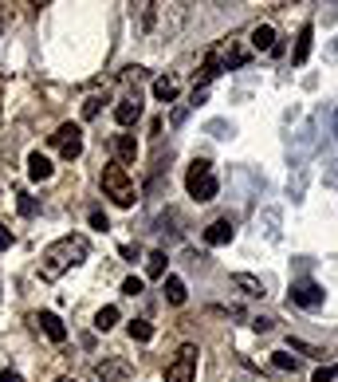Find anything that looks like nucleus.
Masks as SVG:
<instances>
[{"label":"nucleus","instance_id":"nucleus-1","mask_svg":"<svg viewBox=\"0 0 338 382\" xmlns=\"http://www.w3.org/2000/svg\"><path fill=\"white\" fill-rule=\"evenodd\" d=\"M83 257H87V236H63V241H55V245L44 252L39 276H44V280H60L63 272L71 268V264H79Z\"/></svg>","mask_w":338,"mask_h":382},{"label":"nucleus","instance_id":"nucleus-2","mask_svg":"<svg viewBox=\"0 0 338 382\" xmlns=\"http://www.w3.org/2000/svg\"><path fill=\"white\" fill-rule=\"evenodd\" d=\"M103 193H107L114 205H122V209H130L134 201H138V189H134V182H130V173L122 170L118 162L114 166H107L103 170Z\"/></svg>","mask_w":338,"mask_h":382},{"label":"nucleus","instance_id":"nucleus-3","mask_svg":"<svg viewBox=\"0 0 338 382\" xmlns=\"http://www.w3.org/2000/svg\"><path fill=\"white\" fill-rule=\"evenodd\" d=\"M185 185H189V193H193L197 201H213L217 198V173H213V166H208L205 158H197L193 166H189Z\"/></svg>","mask_w":338,"mask_h":382},{"label":"nucleus","instance_id":"nucleus-4","mask_svg":"<svg viewBox=\"0 0 338 382\" xmlns=\"http://www.w3.org/2000/svg\"><path fill=\"white\" fill-rule=\"evenodd\" d=\"M193 379H197V347L185 343L166 367V382H193Z\"/></svg>","mask_w":338,"mask_h":382},{"label":"nucleus","instance_id":"nucleus-5","mask_svg":"<svg viewBox=\"0 0 338 382\" xmlns=\"http://www.w3.org/2000/svg\"><path fill=\"white\" fill-rule=\"evenodd\" d=\"M51 146H60V154H63V158H67V162H75L79 154H83V130H79L75 123H63L60 130L51 134Z\"/></svg>","mask_w":338,"mask_h":382},{"label":"nucleus","instance_id":"nucleus-6","mask_svg":"<svg viewBox=\"0 0 338 382\" xmlns=\"http://www.w3.org/2000/svg\"><path fill=\"white\" fill-rule=\"evenodd\" d=\"M323 299H326V292L314 280H295L291 284V304H299V308H319Z\"/></svg>","mask_w":338,"mask_h":382},{"label":"nucleus","instance_id":"nucleus-7","mask_svg":"<svg viewBox=\"0 0 338 382\" xmlns=\"http://www.w3.org/2000/svg\"><path fill=\"white\" fill-rule=\"evenodd\" d=\"M95 374L103 382H122V379H130V374H134V367L126 363V358H98Z\"/></svg>","mask_w":338,"mask_h":382},{"label":"nucleus","instance_id":"nucleus-8","mask_svg":"<svg viewBox=\"0 0 338 382\" xmlns=\"http://www.w3.org/2000/svg\"><path fill=\"white\" fill-rule=\"evenodd\" d=\"M32 320L44 327V335H48L51 343H63V339H67V327H63V320L55 315V311H39V315H32Z\"/></svg>","mask_w":338,"mask_h":382},{"label":"nucleus","instance_id":"nucleus-9","mask_svg":"<svg viewBox=\"0 0 338 382\" xmlns=\"http://www.w3.org/2000/svg\"><path fill=\"white\" fill-rule=\"evenodd\" d=\"M220 71H224V60H220L217 51H213V55H208V60L201 63V71H197V91H205V87L213 83V79H217Z\"/></svg>","mask_w":338,"mask_h":382},{"label":"nucleus","instance_id":"nucleus-10","mask_svg":"<svg viewBox=\"0 0 338 382\" xmlns=\"http://www.w3.org/2000/svg\"><path fill=\"white\" fill-rule=\"evenodd\" d=\"M311 40H314V28L303 24L299 28V40H295V51H291V63H295V67H303V63H307V55H311Z\"/></svg>","mask_w":338,"mask_h":382},{"label":"nucleus","instance_id":"nucleus-11","mask_svg":"<svg viewBox=\"0 0 338 382\" xmlns=\"http://www.w3.org/2000/svg\"><path fill=\"white\" fill-rule=\"evenodd\" d=\"M51 170H55V166H51V158H44V154H28V177H32V182H48L51 177Z\"/></svg>","mask_w":338,"mask_h":382},{"label":"nucleus","instance_id":"nucleus-12","mask_svg":"<svg viewBox=\"0 0 338 382\" xmlns=\"http://www.w3.org/2000/svg\"><path fill=\"white\" fill-rule=\"evenodd\" d=\"M138 114H142V103H138V95H134V99H122L118 107H114V119H118V126L138 123Z\"/></svg>","mask_w":338,"mask_h":382},{"label":"nucleus","instance_id":"nucleus-13","mask_svg":"<svg viewBox=\"0 0 338 382\" xmlns=\"http://www.w3.org/2000/svg\"><path fill=\"white\" fill-rule=\"evenodd\" d=\"M232 241V225L229 221H213L205 229V245H213V248H220V245H229Z\"/></svg>","mask_w":338,"mask_h":382},{"label":"nucleus","instance_id":"nucleus-14","mask_svg":"<svg viewBox=\"0 0 338 382\" xmlns=\"http://www.w3.org/2000/svg\"><path fill=\"white\" fill-rule=\"evenodd\" d=\"M114 150H118V166H134V158H138V142H134V134H118Z\"/></svg>","mask_w":338,"mask_h":382},{"label":"nucleus","instance_id":"nucleus-15","mask_svg":"<svg viewBox=\"0 0 338 382\" xmlns=\"http://www.w3.org/2000/svg\"><path fill=\"white\" fill-rule=\"evenodd\" d=\"M154 99H161V103H173V99H177V79H173V75H161V79H154Z\"/></svg>","mask_w":338,"mask_h":382},{"label":"nucleus","instance_id":"nucleus-16","mask_svg":"<svg viewBox=\"0 0 338 382\" xmlns=\"http://www.w3.org/2000/svg\"><path fill=\"white\" fill-rule=\"evenodd\" d=\"M185 296H189V292H185V280H181V276H166V299H169V304H173V308H181Z\"/></svg>","mask_w":338,"mask_h":382},{"label":"nucleus","instance_id":"nucleus-17","mask_svg":"<svg viewBox=\"0 0 338 382\" xmlns=\"http://www.w3.org/2000/svg\"><path fill=\"white\" fill-rule=\"evenodd\" d=\"M252 48L256 51H272V48H276V28H272V24L256 28V32H252Z\"/></svg>","mask_w":338,"mask_h":382},{"label":"nucleus","instance_id":"nucleus-18","mask_svg":"<svg viewBox=\"0 0 338 382\" xmlns=\"http://www.w3.org/2000/svg\"><path fill=\"white\" fill-rule=\"evenodd\" d=\"M232 284H236V288H244L248 296H264V280H256V276H248V272H236V276H232Z\"/></svg>","mask_w":338,"mask_h":382},{"label":"nucleus","instance_id":"nucleus-19","mask_svg":"<svg viewBox=\"0 0 338 382\" xmlns=\"http://www.w3.org/2000/svg\"><path fill=\"white\" fill-rule=\"evenodd\" d=\"M114 323H118V308H114V304L98 308V315H95V331H110Z\"/></svg>","mask_w":338,"mask_h":382},{"label":"nucleus","instance_id":"nucleus-20","mask_svg":"<svg viewBox=\"0 0 338 382\" xmlns=\"http://www.w3.org/2000/svg\"><path fill=\"white\" fill-rule=\"evenodd\" d=\"M145 276H150V280H161V276H166V252H150V257H145Z\"/></svg>","mask_w":338,"mask_h":382},{"label":"nucleus","instance_id":"nucleus-21","mask_svg":"<svg viewBox=\"0 0 338 382\" xmlns=\"http://www.w3.org/2000/svg\"><path fill=\"white\" fill-rule=\"evenodd\" d=\"M130 339H134V343H150V339H154V323L134 320V323H130Z\"/></svg>","mask_w":338,"mask_h":382},{"label":"nucleus","instance_id":"nucleus-22","mask_svg":"<svg viewBox=\"0 0 338 382\" xmlns=\"http://www.w3.org/2000/svg\"><path fill=\"white\" fill-rule=\"evenodd\" d=\"M287 343H291V351H303V355H307V358H323V351H319V347L303 343V339H287Z\"/></svg>","mask_w":338,"mask_h":382},{"label":"nucleus","instance_id":"nucleus-23","mask_svg":"<svg viewBox=\"0 0 338 382\" xmlns=\"http://www.w3.org/2000/svg\"><path fill=\"white\" fill-rule=\"evenodd\" d=\"M244 63H248V51H244V48H232L229 60H224V67H244Z\"/></svg>","mask_w":338,"mask_h":382},{"label":"nucleus","instance_id":"nucleus-24","mask_svg":"<svg viewBox=\"0 0 338 382\" xmlns=\"http://www.w3.org/2000/svg\"><path fill=\"white\" fill-rule=\"evenodd\" d=\"M272 363H276L279 370H295L299 367V358H291V355H283V351H279V355H272Z\"/></svg>","mask_w":338,"mask_h":382},{"label":"nucleus","instance_id":"nucleus-25","mask_svg":"<svg viewBox=\"0 0 338 382\" xmlns=\"http://www.w3.org/2000/svg\"><path fill=\"white\" fill-rule=\"evenodd\" d=\"M338 379V367H319L314 370V382H335Z\"/></svg>","mask_w":338,"mask_h":382},{"label":"nucleus","instance_id":"nucleus-26","mask_svg":"<svg viewBox=\"0 0 338 382\" xmlns=\"http://www.w3.org/2000/svg\"><path fill=\"white\" fill-rule=\"evenodd\" d=\"M16 198H20V213L24 217H36V201L28 198V193H16Z\"/></svg>","mask_w":338,"mask_h":382},{"label":"nucleus","instance_id":"nucleus-27","mask_svg":"<svg viewBox=\"0 0 338 382\" xmlns=\"http://www.w3.org/2000/svg\"><path fill=\"white\" fill-rule=\"evenodd\" d=\"M98 107H103V99H98V95H91V99L83 103V114H87V119H95V114H98Z\"/></svg>","mask_w":338,"mask_h":382},{"label":"nucleus","instance_id":"nucleus-28","mask_svg":"<svg viewBox=\"0 0 338 382\" xmlns=\"http://www.w3.org/2000/svg\"><path fill=\"white\" fill-rule=\"evenodd\" d=\"M91 229H110V221H107V213H103V209L91 213Z\"/></svg>","mask_w":338,"mask_h":382},{"label":"nucleus","instance_id":"nucleus-29","mask_svg":"<svg viewBox=\"0 0 338 382\" xmlns=\"http://www.w3.org/2000/svg\"><path fill=\"white\" fill-rule=\"evenodd\" d=\"M122 292H126V296H138V292H142V280H138V276H130V280L122 284Z\"/></svg>","mask_w":338,"mask_h":382},{"label":"nucleus","instance_id":"nucleus-30","mask_svg":"<svg viewBox=\"0 0 338 382\" xmlns=\"http://www.w3.org/2000/svg\"><path fill=\"white\" fill-rule=\"evenodd\" d=\"M8 245H12V233H8V229L0 225V248H8Z\"/></svg>","mask_w":338,"mask_h":382},{"label":"nucleus","instance_id":"nucleus-31","mask_svg":"<svg viewBox=\"0 0 338 382\" xmlns=\"http://www.w3.org/2000/svg\"><path fill=\"white\" fill-rule=\"evenodd\" d=\"M0 382H16V374H12V370H4V374H0Z\"/></svg>","mask_w":338,"mask_h":382},{"label":"nucleus","instance_id":"nucleus-32","mask_svg":"<svg viewBox=\"0 0 338 382\" xmlns=\"http://www.w3.org/2000/svg\"><path fill=\"white\" fill-rule=\"evenodd\" d=\"M0 32H4V8H0Z\"/></svg>","mask_w":338,"mask_h":382},{"label":"nucleus","instance_id":"nucleus-33","mask_svg":"<svg viewBox=\"0 0 338 382\" xmlns=\"http://www.w3.org/2000/svg\"><path fill=\"white\" fill-rule=\"evenodd\" d=\"M60 382H79V379H60Z\"/></svg>","mask_w":338,"mask_h":382}]
</instances>
